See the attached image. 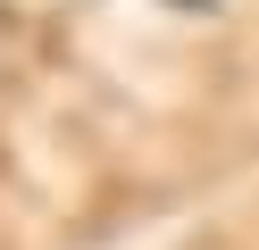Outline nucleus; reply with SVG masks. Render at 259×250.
<instances>
[{
  "label": "nucleus",
  "mask_w": 259,
  "mask_h": 250,
  "mask_svg": "<svg viewBox=\"0 0 259 250\" xmlns=\"http://www.w3.org/2000/svg\"><path fill=\"white\" fill-rule=\"evenodd\" d=\"M184 9H209V0H184Z\"/></svg>",
  "instance_id": "nucleus-1"
}]
</instances>
